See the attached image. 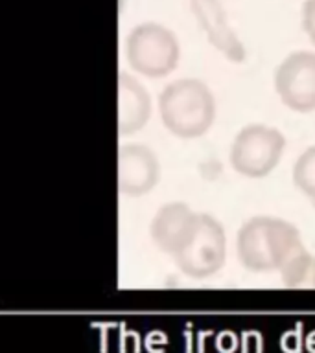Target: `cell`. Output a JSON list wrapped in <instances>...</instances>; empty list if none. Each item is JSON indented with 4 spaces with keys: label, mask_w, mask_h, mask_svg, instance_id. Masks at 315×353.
<instances>
[{
    "label": "cell",
    "mask_w": 315,
    "mask_h": 353,
    "mask_svg": "<svg viewBox=\"0 0 315 353\" xmlns=\"http://www.w3.org/2000/svg\"><path fill=\"white\" fill-rule=\"evenodd\" d=\"M303 236L295 225L280 217L258 215L245 221L236 234V254L249 270H278L298 247Z\"/></svg>",
    "instance_id": "obj_1"
},
{
    "label": "cell",
    "mask_w": 315,
    "mask_h": 353,
    "mask_svg": "<svg viewBox=\"0 0 315 353\" xmlns=\"http://www.w3.org/2000/svg\"><path fill=\"white\" fill-rule=\"evenodd\" d=\"M160 120L177 138L203 137L216 121V98L199 79H177L159 96Z\"/></svg>",
    "instance_id": "obj_2"
},
{
    "label": "cell",
    "mask_w": 315,
    "mask_h": 353,
    "mask_svg": "<svg viewBox=\"0 0 315 353\" xmlns=\"http://www.w3.org/2000/svg\"><path fill=\"white\" fill-rule=\"evenodd\" d=\"M286 149V138L278 129L264 123H251L243 127L232 140V170L247 179H264L280 164Z\"/></svg>",
    "instance_id": "obj_3"
},
{
    "label": "cell",
    "mask_w": 315,
    "mask_h": 353,
    "mask_svg": "<svg viewBox=\"0 0 315 353\" xmlns=\"http://www.w3.org/2000/svg\"><path fill=\"white\" fill-rule=\"evenodd\" d=\"M126 55L133 70L146 77H164L175 70L181 57L179 41L168 28L146 22L129 33Z\"/></svg>",
    "instance_id": "obj_4"
},
{
    "label": "cell",
    "mask_w": 315,
    "mask_h": 353,
    "mask_svg": "<svg viewBox=\"0 0 315 353\" xmlns=\"http://www.w3.org/2000/svg\"><path fill=\"white\" fill-rule=\"evenodd\" d=\"M227 234L214 215L198 214V221L184 247L173 256L177 267L188 276L204 278L225 265Z\"/></svg>",
    "instance_id": "obj_5"
},
{
    "label": "cell",
    "mask_w": 315,
    "mask_h": 353,
    "mask_svg": "<svg viewBox=\"0 0 315 353\" xmlns=\"http://www.w3.org/2000/svg\"><path fill=\"white\" fill-rule=\"evenodd\" d=\"M275 90L287 109L315 110V52H293L275 72Z\"/></svg>",
    "instance_id": "obj_6"
},
{
    "label": "cell",
    "mask_w": 315,
    "mask_h": 353,
    "mask_svg": "<svg viewBox=\"0 0 315 353\" xmlns=\"http://www.w3.org/2000/svg\"><path fill=\"white\" fill-rule=\"evenodd\" d=\"M190 8L209 43L232 63H243L247 52L236 33L232 32L220 0H190Z\"/></svg>",
    "instance_id": "obj_7"
},
{
    "label": "cell",
    "mask_w": 315,
    "mask_h": 353,
    "mask_svg": "<svg viewBox=\"0 0 315 353\" xmlns=\"http://www.w3.org/2000/svg\"><path fill=\"white\" fill-rule=\"evenodd\" d=\"M159 160L140 143L124 145L118 157V186L129 197L146 195L159 182Z\"/></svg>",
    "instance_id": "obj_8"
},
{
    "label": "cell",
    "mask_w": 315,
    "mask_h": 353,
    "mask_svg": "<svg viewBox=\"0 0 315 353\" xmlns=\"http://www.w3.org/2000/svg\"><path fill=\"white\" fill-rule=\"evenodd\" d=\"M195 221L198 212H193L184 203L166 204L157 212L151 223V237L155 245L173 258L188 241Z\"/></svg>",
    "instance_id": "obj_9"
},
{
    "label": "cell",
    "mask_w": 315,
    "mask_h": 353,
    "mask_svg": "<svg viewBox=\"0 0 315 353\" xmlns=\"http://www.w3.org/2000/svg\"><path fill=\"white\" fill-rule=\"evenodd\" d=\"M151 114V98L146 88L129 74L120 76V99H118V129L124 137L140 131Z\"/></svg>",
    "instance_id": "obj_10"
},
{
    "label": "cell",
    "mask_w": 315,
    "mask_h": 353,
    "mask_svg": "<svg viewBox=\"0 0 315 353\" xmlns=\"http://www.w3.org/2000/svg\"><path fill=\"white\" fill-rule=\"evenodd\" d=\"M293 184L315 206V145H309L295 160Z\"/></svg>",
    "instance_id": "obj_11"
},
{
    "label": "cell",
    "mask_w": 315,
    "mask_h": 353,
    "mask_svg": "<svg viewBox=\"0 0 315 353\" xmlns=\"http://www.w3.org/2000/svg\"><path fill=\"white\" fill-rule=\"evenodd\" d=\"M314 256L308 252V248L298 247L289 258L282 263L280 270L282 280L286 285H300L306 280H312L314 270Z\"/></svg>",
    "instance_id": "obj_12"
},
{
    "label": "cell",
    "mask_w": 315,
    "mask_h": 353,
    "mask_svg": "<svg viewBox=\"0 0 315 353\" xmlns=\"http://www.w3.org/2000/svg\"><path fill=\"white\" fill-rule=\"evenodd\" d=\"M300 13H303L300 21H303L304 33L308 35V39L315 46V0H304Z\"/></svg>",
    "instance_id": "obj_13"
},
{
    "label": "cell",
    "mask_w": 315,
    "mask_h": 353,
    "mask_svg": "<svg viewBox=\"0 0 315 353\" xmlns=\"http://www.w3.org/2000/svg\"><path fill=\"white\" fill-rule=\"evenodd\" d=\"M312 283L315 285V259H314V270H312Z\"/></svg>",
    "instance_id": "obj_14"
}]
</instances>
